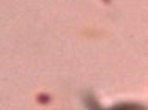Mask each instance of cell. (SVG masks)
Segmentation results:
<instances>
[{
  "instance_id": "2",
  "label": "cell",
  "mask_w": 148,
  "mask_h": 110,
  "mask_svg": "<svg viewBox=\"0 0 148 110\" xmlns=\"http://www.w3.org/2000/svg\"><path fill=\"white\" fill-rule=\"evenodd\" d=\"M51 101H52V96H51V94H47V93H40L36 96V102H38V104H49Z\"/></svg>"
},
{
  "instance_id": "1",
  "label": "cell",
  "mask_w": 148,
  "mask_h": 110,
  "mask_svg": "<svg viewBox=\"0 0 148 110\" xmlns=\"http://www.w3.org/2000/svg\"><path fill=\"white\" fill-rule=\"evenodd\" d=\"M84 101H85V105L88 110H148L147 105L137 104V102H121V104H117L110 109H103L99 105V102L95 99V96H91V94H87Z\"/></svg>"
}]
</instances>
